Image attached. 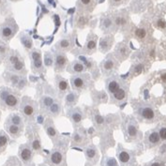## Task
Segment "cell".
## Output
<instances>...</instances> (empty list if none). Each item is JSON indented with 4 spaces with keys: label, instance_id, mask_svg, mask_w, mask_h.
Listing matches in <instances>:
<instances>
[{
    "label": "cell",
    "instance_id": "1",
    "mask_svg": "<svg viewBox=\"0 0 166 166\" xmlns=\"http://www.w3.org/2000/svg\"><path fill=\"white\" fill-rule=\"evenodd\" d=\"M90 83V77L88 74H75L71 78V85L74 91L81 92L87 88Z\"/></svg>",
    "mask_w": 166,
    "mask_h": 166
},
{
    "label": "cell",
    "instance_id": "2",
    "mask_svg": "<svg viewBox=\"0 0 166 166\" xmlns=\"http://www.w3.org/2000/svg\"><path fill=\"white\" fill-rule=\"evenodd\" d=\"M18 30V27L13 20H8L5 22L0 27V36L4 40H10L14 36Z\"/></svg>",
    "mask_w": 166,
    "mask_h": 166
},
{
    "label": "cell",
    "instance_id": "3",
    "mask_svg": "<svg viewBox=\"0 0 166 166\" xmlns=\"http://www.w3.org/2000/svg\"><path fill=\"white\" fill-rule=\"evenodd\" d=\"M37 110V103L28 99L27 97H25L23 99V102L21 104V111L23 115L27 117H31L35 115Z\"/></svg>",
    "mask_w": 166,
    "mask_h": 166
},
{
    "label": "cell",
    "instance_id": "4",
    "mask_svg": "<svg viewBox=\"0 0 166 166\" xmlns=\"http://www.w3.org/2000/svg\"><path fill=\"white\" fill-rule=\"evenodd\" d=\"M55 69L56 71H64L65 67L68 63V58L64 52H56L55 54Z\"/></svg>",
    "mask_w": 166,
    "mask_h": 166
},
{
    "label": "cell",
    "instance_id": "5",
    "mask_svg": "<svg viewBox=\"0 0 166 166\" xmlns=\"http://www.w3.org/2000/svg\"><path fill=\"white\" fill-rule=\"evenodd\" d=\"M1 99L4 102V103H5V105H7L8 107H11V108L16 107L18 105V102H19L17 96L10 93L8 91H4V92H2Z\"/></svg>",
    "mask_w": 166,
    "mask_h": 166
},
{
    "label": "cell",
    "instance_id": "6",
    "mask_svg": "<svg viewBox=\"0 0 166 166\" xmlns=\"http://www.w3.org/2000/svg\"><path fill=\"white\" fill-rule=\"evenodd\" d=\"M138 113L144 119L146 120H151L155 117V112L153 110V108L147 105V104H142L141 106H139Z\"/></svg>",
    "mask_w": 166,
    "mask_h": 166
},
{
    "label": "cell",
    "instance_id": "7",
    "mask_svg": "<svg viewBox=\"0 0 166 166\" xmlns=\"http://www.w3.org/2000/svg\"><path fill=\"white\" fill-rule=\"evenodd\" d=\"M116 66V59L112 55H109L102 63V71L103 74H109L112 71L115 69Z\"/></svg>",
    "mask_w": 166,
    "mask_h": 166
},
{
    "label": "cell",
    "instance_id": "8",
    "mask_svg": "<svg viewBox=\"0 0 166 166\" xmlns=\"http://www.w3.org/2000/svg\"><path fill=\"white\" fill-rule=\"evenodd\" d=\"M85 65L81 63L80 61L78 60H75L73 61V62H71V64L68 66V69L67 71L73 74V75H75V74H79V73H82L83 71H85Z\"/></svg>",
    "mask_w": 166,
    "mask_h": 166
},
{
    "label": "cell",
    "instance_id": "9",
    "mask_svg": "<svg viewBox=\"0 0 166 166\" xmlns=\"http://www.w3.org/2000/svg\"><path fill=\"white\" fill-rule=\"evenodd\" d=\"M96 50H97V38H96L95 35L89 36L85 42V51L86 52V54L90 55L95 53Z\"/></svg>",
    "mask_w": 166,
    "mask_h": 166
},
{
    "label": "cell",
    "instance_id": "10",
    "mask_svg": "<svg viewBox=\"0 0 166 166\" xmlns=\"http://www.w3.org/2000/svg\"><path fill=\"white\" fill-rule=\"evenodd\" d=\"M112 44H113V37L111 36H105V37H102L100 39L99 41V51L102 52V53H106L109 50H110V48L112 47Z\"/></svg>",
    "mask_w": 166,
    "mask_h": 166
},
{
    "label": "cell",
    "instance_id": "11",
    "mask_svg": "<svg viewBox=\"0 0 166 166\" xmlns=\"http://www.w3.org/2000/svg\"><path fill=\"white\" fill-rule=\"evenodd\" d=\"M56 85H57V89H58V93L59 96H63L66 92H68L69 89V83L66 79L64 78L57 76L56 77Z\"/></svg>",
    "mask_w": 166,
    "mask_h": 166
},
{
    "label": "cell",
    "instance_id": "12",
    "mask_svg": "<svg viewBox=\"0 0 166 166\" xmlns=\"http://www.w3.org/2000/svg\"><path fill=\"white\" fill-rule=\"evenodd\" d=\"M119 87V81L116 77H111L106 81V89L110 94H113Z\"/></svg>",
    "mask_w": 166,
    "mask_h": 166
},
{
    "label": "cell",
    "instance_id": "13",
    "mask_svg": "<svg viewBox=\"0 0 166 166\" xmlns=\"http://www.w3.org/2000/svg\"><path fill=\"white\" fill-rule=\"evenodd\" d=\"M72 47V41L69 39H62L55 44V49L59 52H65Z\"/></svg>",
    "mask_w": 166,
    "mask_h": 166
},
{
    "label": "cell",
    "instance_id": "14",
    "mask_svg": "<svg viewBox=\"0 0 166 166\" xmlns=\"http://www.w3.org/2000/svg\"><path fill=\"white\" fill-rule=\"evenodd\" d=\"M69 116H71V119L74 124H79L82 121L83 113L80 109L75 108V109H73V110L69 111Z\"/></svg>",
    "mask_w": 166,
    "mask_h": 166
},
{
    "label": "cell",
    "instance_id": "15",
    "mask_svg": "<svg viewBox=\"0 0 166 166\" xmlns=\"http://www.w3.org/2000/svg\"><path fill=\"white\" fill-rule=\"evenodd\" d=\"M47 110H49V115L51 116H56L59 115L60 113V110H61V104L57 100H55L50 105V107L47 109Z\"/></svg>",
    "mask_w": 166,
    "mask_h": 166
},
{
    "label": "cell",
    "instance_id": "16",
    "mask_svg": "<svg viewBox=\"0 0 166 166\" xmlns=\"http://www.w3.org/2000/svg\"><path fill=\"white\" fill-rule=\"evenodd\" d=\"M113 22L111 18L109 17H104V18L102 19L100 21V27L102 28L103 31H108L113 27Z\"/></svg>",
    "mask_w": 166,
    "mask_h": 166
},
{
    "label": "cell",
    "instance_id": "17",
    "mask_svg": "<svg viewBox=\"0 0 166 166\" xmlns=\"http://www.w3.org/2000/svg\"><path fill=\"white\" fill-rule=\"evenodd\" d=\"M78 98H79V95L76 94L75 92L69 93L68 96L66 97V105L67 106L75 105L76 102H78Z\"/></svg>",
    "mask_w": 166,
    "mask_h": 166
},
{
    "label": "cell",
    "instance_id": "18",
    "mask_svg": "<svg viewBox=\"0 0 166 166\" xmlns=\"http://www.w3.org/2000/svg\"><path fill=\"white\" fill-rule=\"evenodd\" d=\"M54 102L55 99L53 97H51V96H43L41 99V106L43 109H48Z\"/></svg>",
    "mask_w": 166,
    "mask_h": 166
},
{
    "label": "cell",
    "instance_id": "19",
    "mask_svg": "<svg viewBox=\"0 0 166 166\" xmlns=\"http://www.w3.org/2000/svg\"><path fill=\"white\" fill-rule=\"evenodd\" d=\"M96 5V0H79V6L85 10L90 8V11L93 10Z\"/></svg>",
    "mask_w": 166,
    "mask_h": 166
},
{
    "label": "cell",
    "instance_id": "20",
    "mask_svg": "<svg viewBox=\"0 0 166 166\" xmlns=\"http://www.w3.org/2000/svg\"><path fill=\"white\" fill-rule=\"evenodd\" d=\"M51 160L52 162H53V164L59 165L63 160V155L61 154L59 151H55L53 154L51 155Z\"/></svg>",
    "mask_w": 166,
    "mask_h": 166
},
{
    "label": "cell",
    "instance_id": "21",
    "mask_svg": "<svg viewBox=\"0 0 166 166\" xmlns=\"http://www.w3.org/2000/svg\"><path fill=\"white\" fill-rule=\"evenodd\" d=\"M113 98L115 99L116 102H121L126 98V90L122 87H119L115 93L113 94Z\"/></svg>",
    "mask_w": 166,
    "mask_h": 166
},
{
    "label": "cell",
    "instance_id": "22",
    "mask_svg": "<svg viewBox=\"0 0 166 166\" xmlns=\"http://www.w3.org/2000/svg\"><path fill=\"white\" fill-rule=\"evenodd\" d=\"M32 71L34 72H41L43 71V64L41 59H36L32 61Z\"/></svg>",
    "mask_w": 166,
    "mask_h": 166
},
{
    "label": "cell",
    "instance_id": "23",
    "mask_svg": "<svg viewBox=\"0 0 166 166\" xmlns=\"http://www.w3.org/2000/svg\"><path fill=\"white\" fill-rule=\"evenodd\" d=\"M21 42L23 43V45L25 46V48H27V49H30V48H32L33 46V42L31 41V39L28 36H27L25 34L21 35Z\"/></svg>",
    "mask_w": 166,
    "mask_h": 166
},
{
    "label": "cell",
    "instance_id": "24",
    "mask_svg": "<svg viewBox=\"0 0 166 166\" xmlns=\"http://www.w3.org/2000/svg\"><path fill=\"white\" fill-rule=\"evenodd\" d=\"M32 157L31 150L28 147H24L21 149V158L24 161H28Z\"/></svg>",
    "mask_w": 166,
    "mask_h": 166
},
{
    "label": "cell",
    "instance_id": "25",
    "mask_svg": "<svg viewBox=\"0 0 166 166\" xmlns=\"http://www.w3.org/2000/svg\"><path fill=\"white\" fill-rule=\"evenodd\" d=\"M11 66L12 71H23V69H24V63H23V61H22L21 59H18L17 61H15L14 63L11 64Z\"/></svg>",
    "mask_w": 166,
    "mask_h": 166
},
{
    "label": "cell",
    "instance_id": "26",
    "mask_svg": "<svg viewBox=\"0 0 166 166\" xmlns=\"http://www.w3.org/2000/svg\"><path fill=\"white\" fill-rule=\"evenodd\" d=\"M44 63H45V66L46 67H52L54 64V57L53 55H51V53L49 52H46L45 55H44Z\"/></svg>",
    "mask_w": 166,
    "mask_h": 166
},
{
    "label": "cell",
    "instance_id": "27",
    "mask_svg": "<svg viewBox=\"0 0 166 166\" xmlns=\"http://www.w3.org/2000/svg\"><path fill=\"white\" fill-rule=\"evenodd\" d=\"M118 158H119V160L121 161L122 163H127L129 162L130 160V156L128 152L126 151H121L118 155Z\"/></svg>",
    "mask_w": 166,
    "mask_h": 166
},
{
    "label": "cell",
    "instance_id": "28",
    "mask_svg": "<svg viewBox=\"0 0 166 166\" xmlns=\"http://www.w3.org/2000/svg\"><path fill=\"white\" fill-rule=\"evenodd\" d=\"M8 132L11 135H13V136H16V135H18L20 132V128H19V126L11 124V126L8 127Z\"/></svg>",
    "mask_w": 166,
    "mask_h": 166
},
{
    "label": "cell",
    "instance_id": "29",
    "mask_svg": "<svg viewBox=\"0 0 166 166\" xmlns=\"http://www.w3.org/2000/svg\"><path fill=\"white\" fill-rule=\"evenodd\" d=\"M29 55L32 61L36 59H41V51H39L38 49H34L33 51H31V53H30Z\"/></svg>",
    "mask_w": 166,
    "mask_h": 166
},
{
    "label": "cell",
    "instance_id": "30",
    "mask_svg": "<svg viewBox=\"0 0 166 166\" xmlns=\"http://www.w3.org/2000/svg\"><path fill=\"white\" fill-rule=\"evenodd\" d=\"M46 132H47L48 135H49L50 137H55L56 135V130H55V129L54 128V126L52 124L46 125Z\"/></svg>",
    "mask_w": 166,
    "mask_h": 166
},
{
    "label": "cell",
    "instance_id": "31",
    "mask_svg": "<svg viewBox=\"0 0 166 166\" xmlns=\"http://www.w3.org/2000/svg\"><path fill=\"white\" fill-rule=\"evenodd\" d=\"M128 133H129L130 136H132V137L136 136V134H137V128L134 125L130 124L128 126Z\"/></svg>",
    "mask_w": 166,
    "mask_h": 166
},
{
    "label": "cell",
    "instance_id": "32",
    "mask_svg": "<svg viewBox=\"0 0 166 166\" xmlns=\"http://www.w3.org/2000/svg\"><path fill=\"white\" fill-rule=\"evenodd\" d=\"M160 141V134L158 132H152L150 135H149V142L152 143V144H156Z\"/></svg>",
    "mask_w": 166,
    "mask_h": 166
},
{
    "label": "cell",
    "instance_id": "33",
    "mask_svg": "<svg viewBox=\"0 0 166 166\" xmlns=\"http://www.w3.org/2000/svg\"><path fill=\"white\" fill-rule=\"evenodd\" d=\"M11 124H13V125L20 126L22 124V118L18 115H13L11 117Z\"/></svg>",
    "mask_w": 166,
    "mask_h": 166
},
{
    "label": "cell",
    "instance_id": "34",
    "mask_svg": "<svg viewBox=\"0 0 166 166\" xmlns=\"http://www.w3.org/2000/svg\"><path fill=\"white\" fill-rule=\"evenodd\" d=\"M96 153H97V151H96L95 147H93V146H90V147H88L86 149V156H87V158H88V159L95 158Z\"/></svg>",
    "mask_w": 166,
    "mask_h": 166
},
{
    "label": "cell",
    "instance_id": "35",
    "mask_svg": "<svg viewBox=\"0 0 166 166\" xmlns=\"http://www.w3.org/2000/svg\"><path fill=\"white\" fill-rule=\"evenodd\" d=\"M135 35L140 39H144L146 35V29H144V28H138L136 30V32H135Z\"/></svg>",
    "mask_w": 166,
    "mask_h": 166
},
{
    "label": "cell",
    "instance_id": "36",
    "mask_svg": "<svg viewBox=\"0 0 166 166\" xmlns=\"http://www.w3.org/2000/svg\"><path fill=\"white\" fill-rule=\"evenodd\" d=\"M105 165L106 166H117V162L115 159L113 158H108L105 161Z\"/></svg>",
    "mask_w": 166,
    "mask_h": 166
},
{
    "label": "cell",
    "instance_id": "37",
    "mask_svg": "<svg viewBox=\"0 0 166 166\" xmlns=\"http://www.w3.org/2000/svg\"><path fill=\"white\" fill-rule=\"evenodd\" d=\"M125 23H126L125 19L123 18V17H121V16L116 17V18L115 19V25H124Z\"/></svg>",
    "mask_w": 166,
    "mask_h": 166
},
{
    "label": "cell",
    "instance_id": "38",
    "mask_svg": "<svg viewBox=\"0 0 166 166\" xmlns=\"http://www.w3.org/2000/svg\"><path fill=\"white\" fill-rule=\"evenodd\" d=\"M117 55H120V56H122L123 55H127V49L124 46L119 47L118 49H117Z\"/></svg>",
    "mask_w": 166,
    "mask_h": 166
},
{
    "label": "cell",
    "instance_id": "39",
    "mask_svg": "<svg viewBox=\"0 0 166 166\" xmlns=\"http://www.w3.org/2000/svg\"><path fill=\"white\" fill-rule=\"evenodd\" d=\"M7 142H8V140H7L5 135H0V147L5 146L7 144Z\"/></svg>",
    "mask_w": 166,
    "mask_h": 166
},
{
    "label": "cell",
    "instance_id": "40",
    "mask_svg": "<svg viewBox=\"0 0 166 166\" xmlns=\"http://www.w3.org/2000/svg\"><path fill=\"white\" fill-rule=\"evenodd\" d=\"M160 137L163 140H166V128H162L160 130Z\"/></svg>",
    "mask_w": 166,
    "mask_h": 166
},
{
    "label": "cell",
    "instance_id": "41",
    "mask_svg": "<svg viewBox=\"0 0 166 166\" xmlns=\"http://www.w3.org/2000/svg\"><path fill=\"white\" fill-rule=\"evenodd\" d=\"M32 146L35 150H38V149H40V147H41V144L40 142L38 141V140H36V141H34L33 144H32Z\"/></svg>",
    "mask_w": 166,
    "mask_h": 166
},
{
    "label": "cell",
    "instance_id": "42",
    "mask_svg": "<svg viewBox=\"0 0 166 166\" xmlns=\"http://www.w3.org/2000/svg\"><path fill=\"white\" fill-rule=\"evenodd\" d=\"M158 27L160 28H164L166 27V22L163 20H159L158 21Z\"/></svg>",
    "mask_w": 166,
    "mask_h": 166
},
{
    "label": "cell",
    "instance_id": "43",
    "mask_svg": "<svg viewBox=\"0 0 166 166\" xmlns=\"http://www.w3.org/2000/svg\"><path fill=\"white\" fill-rule=\"evenodd\" d=\"M5 52H6L5 44H2V43H0V54L3 55V54H5Z\"/></svg>",
    "mask_w": 166,
    "mask_h": 166
},
{
    "label": "cell",
    "instance_id": "44",
    "mask_svg": "<svg viewBox=\"0 0 166 166\" xmlns=\"http://www.w3.org/2000/svg\"><path fill=\"white\" fill-rule=\"evenodd\" d=\"M111 1V4H113V5H118V4H120L122 2V0H110Z\"/></svg>",
    "mask_w": 166,
    "mask_h": 166
},
{
    "label": "cell",
    "instance_id": "45",
    "mask_svg": "<svg viewBox=\"0 0 166 166\" xmlns=\"http://www.w3.org/2000/svg\"><path fill=\"white\" fill-rule=\"evenodd\" d=\"M96 118H97V122H98V123H99V124H102V122H103V118H102V116H98L97 117H96Z\"/></svg>",
    "mask_w": 166,
    "mask_h": 166
},
{
    "label": "cell",
    "instance_id": "46",
    "mask_svg": "<svg viewBox=\"0 0 166 166\" xmlns=\"http://www.w3.org/2000/svg\"><path fill=\"white\" fill-rule=\"evenodd\" d=\"M74 139H75V141H76V142H78V141H80V140H81V136H80L79 134H76V135H75V137H74Z\"/></svg>",
    "mask_w": 166,
    "mask_h": 166
},
{
    "label": "cell",
    "instance_id": "47",
    "mask_svg": "<svg viewBox=\"0 0 166 166\" xmlns=\"http://www.w3.org/2000/svg\"><path fill=\"white\" fill-rule=\"evenodd\" d=\"M161 79H162L164 82H166V73H164V74L161 75Z\"/></svg>",
    "mask_w": 166,
    "mask_h": 166
},
{
    "label": "cell",
    "instance_id": "48",
    "mask_svg": "<svg viewBox=\"0 0 166 166\" xmlns=\"http://www.w3.org/2000/svg\"><path fill=\"white\" fill-rule=\"evenodd\" d=\"M151 166H160V163H158V162H155V163H153Z\"/></svg>",
    "mask_w": 166,
    "mask_h": 166
},
{
    "label": "cell",
    "instance_id": "49",
    "mask_svg": "<svg viewBox=\"0 0 166 166\" xmlns=\"http://www.w3.org/2000/svg\"><path fill=\"white\" fill-rule=\"evenodd\" d=\"M1 3H2V1H1V0H0V5H1Z\"/></svg>",
    "mask_w": 166,
    "mask_h": 166
},
{
    "label": "cell",
    "instance_id": "50",
    "mask_svg": "<svg viewBox=\"0 0 166 166\" xmlns=\"http://www.w3.org/2000/svg\"><path fill=\"white\" fill-rule=\"evenodd\" d=\"M13 1H16V0H13Z\"/></svg>",
    "mask_w": 166,
    "mask_h": 166
}]
</instances>
